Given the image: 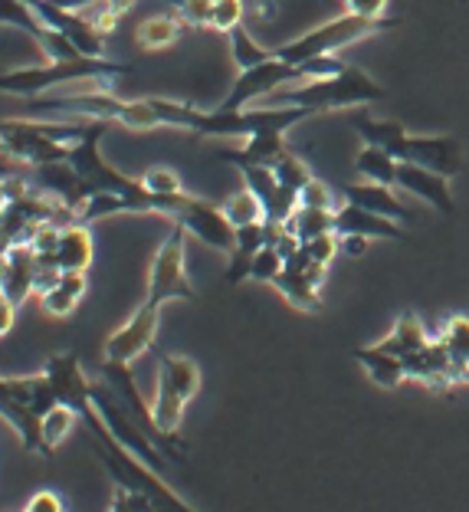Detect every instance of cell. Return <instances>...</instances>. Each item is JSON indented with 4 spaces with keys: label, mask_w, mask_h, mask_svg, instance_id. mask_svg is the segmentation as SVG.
<instances>
[{
    "label": "cell",
    "mask_w": 469,
    "mask_h": 512,
    "mask_svg": "<svg viewBox=\"0 0 469 512\" xmlns=\"http://www.w3.org/2000/svg\"><path fill=\"white\" fill-rule=\"evenodd\" d=\"M23 512H63V499L56 493H50V490H43V493L33 496L27 506H23Z\"/></svg>",
    "instance_id": "cell-41"
},
{
    "label": "cell",
    "mask_w": 469,
    "mask_h": 512,
    "mask_svg": "<svg viewBox=\"0 0 469 512\" xmlns=\"http://www.w3.org/2000/svg\"><path fill=\"white\" fill-rule=\"evenodd\" d=\"M404 161L437 171L443 178H456L463 171V145L453 135H410Z\"/></svg>",
    "instance_id": "cell-12"
},
{
    "label": "cell",
    "mask_w": 469,
    "mask_h": 512,
    "mask_svg": "<svg viewBox=\"0 0 469 512\" xmlns=\"http://www.w3.org/2000/svg\"><path fill=\"white\" fill-rule=\"evenodd\" d=\"M33 115H82L89 122H112L135 128V132H148V128H161L158 99H119L112 89L92 86L89 92H76V96H37L27 99L23 106Z\"/></svg>",
    "instance_id": "cell-1"
},
{
    "label": "cell",
    "mask_w": 469,
    "mask_h": 512,
    "mask_svg": "<svg viewBox=\"0 0 469 512\" xmlns=\"http://www.w3.org/2000/svg\"><path fill=\"white\" fill-rule=\"evenodd\" d=\"M338 240H342V247H345L351 256H361V253L368 250V237H338Z\"/></svg>",
    "instance_id": "cell-43"
},
{
    "label": "cell",
    "mask_w": 469,
    "mask_h": 512,
    "mask_svg": "<svg viewBox=\"0 0 469 512\" xmlns=\"http://www.w3.org/2000/svg\"><path fill=\"white\" fill-rule=\"evenodd\" d=\"M14 312H17V306L4 293H0V335H4L10 325H14Z\"/></svg>",
    "instance_id": "cell-42"
},
{
    "label": "cell",
    "mask_w": 469,
    "mask_h": 512,
    "mask_svg": "<svg viewBox=\"0 0 469 512\" xmlns=\"http://www.w3.org/2000/svg\"><path fill=\"white\" fill-rule=\"evenodd\" d=\"M43 375L50 378L53 391H56V401L66 404V407H73L76 414L92 401V381L86 378V371H82L76 352L50 355V358H46Z\"/></svg>",
    "instance_id": "cell-14"
},
{
    "label": "cell",
    "mask_w": 469,
    "mask_h": 512,
    "mask_svg": "<svg viewBox=\"0 0 469 512\" xmlns=\"http://www.w3.org/2000/svg\"><path fill=\"white\" fill-rule=\"evenodd\" d=\"M158 316H161V309L142 302V306L132 312V319H128L125 325H119V329L105 339V358H102V362L132 365L135 358H142L151 348V342H155V335H158Z\"/></svg>",
    "instance_id": "cell-11"
},
{
    "label": "cell",
    "mask_w": 469,
    "mask_h": 512,
    "mask_svg": "<svg viewBox=\"0 0 469 512\" xmlns=\"http://www.w3.org/2000/svg\"><path fill=\"white\" fill-rule=\"evenodd\" d=\"M306 79H312L306 66H292V63H283L273 56V60H266L253 69H240V76L233 79L227 99L220 102V109H246L250 102L269 99L273 92L296 86V83H306Z\"/></svg>",
    "instance_id": "cell-9"
},
{
    "label": "cell",
    "mask_w": 469,
    "mask_h": 512,
    "mask_svg": "<svg viewBox=\"0 0 469 512\" xmlns=\"http://www.w3.org/2000/svg\"><path fill=\"white\" fill-rule=\"evenodd\" d=\"M397 168H401V161H397L391 151L374 148V145H365L355 158V171L371 184H388V188H394Z\"/></svg>",
    "instance_id": "cell-28"
},
{
    "label": "cell",
    "mask_w": 469,
    "mask_h": 512,
    "mask_svg": "<svg viewBox=\"0 0 469 512\" xmlns=\"http://www.w3.org/2000/svg\"><path fill=\"white\" fill-rule=\"evenodd\" d=\"M135 66L105 60V56H79V60H46L40 66H23L0 73V92L17 99H37L46 89L63 83H96L112 89L119 76H128Z\"/></svg>",
    "instance_id": "cell-2"
},
{
    "label": "cell",
    "mask_w": 469,
    "mask_h": 512,
    "mask_svg": "<svg viewBox=\"0 0 469 512\" xmlns=\"http://www.w3.org/2000/svg\"><path fill=\"white\" fill-rule=\"evenodd\" d=\"M227 40H230V56H233V63H237V69H253L266 60H273V50H266L263 43H256L253 33L246 27L230 30Z\"/></svg>",
    "instance_id": "cell-30"
},
{
    "label": "cell",
    "mask_w": 469,
    "mask_h": 512,
    "mask_svg": "<svg viewBox=\"0 0 469 512\" xmlns=\"http://www.w3.org/2000/svg\"><path fill=\"white\" fill-rule=\"evenodd\" d=\"M155 509V499H148L145 493H132L125 486H115V499L109 512H151Z\"/></svg>",
    "instance_id": "cell-37"
},
{
    "label": "cell",
    "mask_w": 469,
    "mask_h": 512,
    "mask_svg": "<svg viewBox=\"0 0 469 512\" xmlns=\"http://www.w3.org/2000/svg\"><path fill=\"white\" fill-rule=\"evenodd\" d=\"M286 227L292 230V237L299 243H309L322 234H335V211L332 207H306L299 204L292 217L286 220Z\"/></svg>",
    "instance_id": "cell-27"
},
{
    "label": "cell",
    "mask_w": 469,
    "mask_h": 512,
    "mask_svg": "<svg viewBox=\"0 0 469 512\" xmlns=\"http://www.w3.org/2000/svg\"><path fill=\"white\" fill-rule=\"evenodd\" d=\"M345 7L355 17H388V0H345Z\"/></svg>",
    "instance_id": "cell-40"
},
{
    "label": "cell",
    "mask_w": 469,
    "mask_h": 512,
    "mask_svg": "<svg viewBox=\"0 0 469 512\" xmlns=\"http://www.w3.org/2000/svg\"><path fill=\"white\" fill-rule=\"evenodd\" d=\"M351 128L365 138V145H374V148H384L391 151L397 161H404V151H407V138L410 132L401 125V122H384V119H371V115L358 112L355 119H351Z\"/></svg>",
    "instance_id": "cell-22"
},
{
    "label": "cell",
    "mask_w": 469,
    "mask_h": 512,
    "mask_svg": "<svg viewBox=\"0 0 469 512\" xmlns=\"http://www.w3.org/2000/svg\"><path fill=\"white\" fill-rule=\"evenodd\" d=\"M299 204H306V207H332V188H328L325 181L312 178L306 188L299 191ZM332 211H335V207H332Z\"/></svg>",
    "instance_id": "cell-39"
},
{
    "label": "cell",
    "mask_w": 469,
    "mask_h": 512,
    "mask_svg": "<svg viewBox=\"0 0 469 512\" xmlns=\"http://www.w3.org/2000/svg\"><path fill=\"white\" fill-rule=\"evenodd\" d=\"M92 263V237L86 224H69L60 234L56 247V266L60 273H86Z\"/></svg>",
    "instance_id": "cell-24"
},
{
    "label": "cell",
    "mask_w": 469,
    "mask_h": 512,
    "mask_svg": "<svg viewBox=\"0 0 469 512\" xmlns=\"http://www.w3.org/2000/svg\"><path fill=\"white\" fill-rule=\"evenodd\" d=\"M0 293H4L14 306L37 293V253L30 243L10 247L4 260V273H0Z\"/></svg>",
    "instance_id": "cell-18"
},
{
    "label": "cell",
    "mask_w": 469,
    "mask_h": 512,
    "mask_svg": "<svg viewBox=\"0 0 469 512\" xmlns=\"http://www.w3.org/2000/svg\"><path fill=\"white\" fill-rule=\"evenodd\" d=\"M273 174L279 178V184H283V188H289L292 194H299L315 178V174L309 171V165L296 155V151H283V155H279V161L273 165Z\"/></svg>",
    "instance_id": "cell-31"
},
{
    "label": "cell",
    "mask_w": 469,
    "mask_h": 512,
    "mask_svg": "<svg viewBox=\"0 0 469 512\" xmlns=\"http://www.w3.org/2000/svg\"><path fill=\"white\" fill-rule=\"evenodd\" d=\"M171 224H181L187 234L197 237L201 243H207L210 250H220V253H233V243H237V227L230 224L224 207L201 201L194 194H184L181 207L174 211Z\"/></svg>",
    "instance_id": "cell-10"
},
{
    "label": "cell",
    "mask_w": 469,
    "mask_h": 512,
    "mask_svg": "<svg viewBox=\"0 0 469 512\" xmlns=\"http://www.w3.org/2000/svg\"><path fill=\"white\" fill-rule=\"evenodd\" d=\"M10 204V197H7V184H4V178H0V211Z\"/></svg>",
    "instance_id": "cell-45"
},
{
    "label": "cell",
    "mask_w": 469,
    "mask_h": 512,
    "mask_svg": "<svg viewBox=\"0 0 469 512\" xmlns=\"http://www.w3.org/2000/svg\"><path fill=\"white\" fill-rule=\"evenodd\" d=\"M224 214L233 227H243V224H256V220H263V204L256 201V194L250 188H243L237 194H230L224 204Z\"/></svg>",
    "instance_id": "cell-32"
},
{
    "label": "cell",
    "mask_w": 469,
    "mask_h": 512,
    "mask_svg": "<svg viewBox=\"0 0 469 512\" xmlns=\"http://www.w3.org/2000/svg\"><path fill=\"white\" fill-rule=\"evenodd\" d=\"M397 188H388V184H348L345 188V201L351 204H358V207H365V211H374V214H381V217H391V220H410L414 214H410V207L401 204V197L394 194Z\"/></svg>",
    "instance_id": "cell-20"
},
{
    "label": "cell",
    "mask_w": 469,
    "mask_h": 512,
    "mask_svg": "<svg viewBox=\"0 0 469 512\" xmlns=\"http://www.w3.org/2000/svg\"><path fill=\"white\" fill-rule=\"evenodd\" d=\"M187 27H210V14H214V0H181V7L174 10Z\"/></svg>",
    "instance_id": "cell-36"
},
{
    "label": "cell",
    "mask_w": 469,
    "mask_h": 512,
    "mask_svg": "<svg viewBox=\"0 0 469 512\" xmlns=\"http://www.w3.org/2000/svg\"><path fill=\"white\" fill-rule=\"evenodd\" d=\"M92 404H96V411H99V417L105 421V427H109V434L119 440V444L128 453H135V457L142 460V463H148L151 470L164 473V467H168V453H164L155 444V440H151L145 430L138 427V421L125 411L122 401L115 398V391L105 381L102 384H92Z\"/></svg>",
    "instance_id": "cell-8"
},
{
    "label": "cell",
    "mask_w": 469,
    "mask_h": 512,
    "mask_svg": "<svg viewBox=\"0 0 469 512\" xmlns=\"http://www.w3.org/2000/svg\"><path fill=\"white\" fill-rule=\"evenodd\" d=\"M388 92L378 86L374 79L358 66H345L342 73L335 76H319V79H306V83L286 86L273 92V106H299L309 112H338V109H355V106H371V102H381Z\"/></svg>",
    "instance_id": "cell-3"
},
{
    "label": "cell",
    "mask_w": 469,
    "mask_h": 512,
    "mask_svg": "<svg viewBox=\"0 0 469 512\" xmlns=\"http://www.w3.org/2000/svg\"><path fill=\"white\" fill-rule=\"evenodd\" d=\"M338 243H342V240H338V234H322V237H315V240H309V243H302V250L309 253V260L328 266V263L335 260Z\"/></svg>",
    "instance_id": "cell-38"
},
{
    "label": "cell",
    "mask_w": 469,
    "mask_h": 512,
    "mask_svg": "<svg viewBox=\"0 0 469 512\" xmlns=\"http://www.w3.org/2000/svg\"><path fill=\"white\" fill-rule=\"evenodd\" d=\"M187 230L181 224H171L168 237L161 240V247L151 260V273H148V293L145 302L148 306L161 309L164 302H174V299H187L194 302L197 299V289L191 286L184 270V247H187Z\"/></svg>",
    "instance_id": "cell-7"
},
{
    "label": "cell",
    "mask_w": 469,
    "mask_h": 512,
    "mask_svg": "<svg viewBox=\"0 0 469 512\" xmlns=\"http://www.w3.org/2000/svg\"><path fill=\"white\" fill-rule=\"evenodd\" d=\"M283 270H286V256L276 247H263L250 263V279H256V283H276V276Z\"/></svg>",
    "instance_id": "cell-33"
},
{
    "label": "cell",
    "mask_w": 469,
    "mask_h": 512,
    "mask_svg": "<svg viewBox=\"0 0 469 512\" xmlns=\"http://www.w3.org/2000/svg\"><path fill=\"white\" fill-rule=\"evenodd\" d=\"M246 188L256 194V201L263 204V220H276V224H286L292 211L299 207V194H292L289 188L279 184L273 168L266 165H246L240 168Z\"/></svg>",
    "instance_id": "cell-15"
},
{
    "label": "cell",
    "mask_w": 469,
    "mask_h": 512,
    "mask_svg": "<svg viewBox=\"0 0 469 512\" xmlns=\"http://www.w3.org/2000/svg\"><path fill=\"white\" fill-rule=\"evenodd\" d=\"M430 342H433V339L427 335L424 322H420V319L414 316V312H404V316L391 325V332L384 335L381 342H374V345L384 348V352L397 355V358H410L414 352H420V348H427Z\"/></svg>",
    "instance_id": "cell-23"
},
{
    "label": "cell",
    "mask_w": 469,
    "mask_h": 512,
    "mask_svg": "<svg viewBox=\"0 0 469 512\" xmlns=\"http://www.w3.org/2000/svg\"><path fill=\"white\" fill-rule=\"evenodd\" d=\"M89 132L86 122H43V119H4L0 122V151L10 161H20L27 168L69 161L73 148Z\"/></svg>",
    "instance_id": "cell-4"
},
{
    "label": "cell",
    "mask_w": 469,
    "mask_h": 512,
    "mask_svg": "<svg viewBox=\"0 0 469 512\" xmlns=\"http://www.w3.org/2000/svg\"><path fill=\"white\" fill-rule=\"evenodd\" d=\"M138 181H142L145 191H151V194H181L184 191L181 178L171 168H148Z\"/></svg>",
    "instance_id": "cell-35"
},
{
    "label": "cell",
    "mask_w": 469,
    "mask_h": 512,
    "mask_svg": "<svg viewBox=\"0 0 469 512\" xmlns=\"http://www.w3.org/2000/svg\"><path fill=\"white\" fill-rule=\"evenodd\" d=\"M187 30V23L174 14H155V17H145L142 23H138L135 30V40L142 50H168V46H174L181 40V33Z\"/></svg>",
    "instance_id": "cell-26"
},
{
    "label": "cell",
    "mask_w": 469,
    "mask_h": 512,
    "mask_svg": "<svg viewBox=\"0 0 469 512\" xmlns=\"http://www.w3.org/2000/svg\"><path fill=\"white\" fill-rule=\"evenodd\" d=\"M335 234L338 237H368V240H407L404 227L391 217H381L365 207L345 201L342 207H335Z\"/></svg>",
    "instance_id": "cell-17"
},
{
    "label": "cell",
    "mask_w": 469,
    "mask_h": 512,
    "mask_svg": "<svg viewBox=\"0 0 469 512\" xmlns=\"http://www.w3.org/2000/svg\"><path fill=\"white\" fill-rule=\"evenodd\" d=\"M30 171H33L30 174L33 188L46 197H53V201L73 207L76 214H79V207L96 194L86 181H82V174L69 165V161H53V165H40V168H30Z\"/></svg>",
    "instance_id": "cell-13"
},
{
    "label": "cell",
    "mask_w": 469,
    "mask_h": 512,
    "mask_svg": "<svg viewBox=\"0 0 469 512\" xmlns=\"http://www.w3.org/2000/svg\"><path fill=\"white\" fill-rule=\"evenodd\" d=\"M201 391V368L194 358L187 355H161L158 362V394L151 401L155 411V424L164 434V440L171 444L174 460H184V440H181V421H184V407L197 398Z\"/></svg>",
    "instance_id": "cell-5"
},
{
    "label": "cell",
    "mask_w": 469,
    "mask_h": 512,
    "mask_svg": "<svg viewBox=\"0 0 469 512\" xmlns=\"http://www.w3.org/2000/svg\"><path fill=\"white\" fill-rule=\"evenodd\" d=\"M253 14L260 20H273L276 17V0H256L253 4Z\"/></svg>",
    "instance_id": "cell-44"
},
{
    "label": "cell",
    "mask_w": 469,
    "mask_h": 512,
    "mask_svg": "<svg viewBox=\"0 0 469 512\" xmlns=\"http://www.w3.org/2000/svg\"><path fill=\"white\" fill-rule=\"evenodd\" d=\"M351 358L365 368V375L378 384V388H401V384L407 381V368H404V358H397L391 352H384V348L378 345H368V348H355L351 352Z\"/></svg>",
    "instance_id": "cell-21"
},
{
    "label": "cell",
    "mask_w": 469,
    "mask_h": 512,
    "mask_svg": "<svg viewBox=\"0 0 469 512\" xmlns=\"http://www.w3.org/2000/svg\"><path fill=\"white\" fill-rule=\"evenodd\" d=\"M76 421H79V414L66 404H56L53 411L43 417V457H53V450L73 434Z\"/></svg>",
    "instance_id": "cell-29"
},
{
    "label": "cell",
    "mask_w": 469,
    "mask_h": 512,
    "mask_svg": "<svg viewBox=\"0 0 469 512\" xmlns=\"http://www.w3.org/2000/svg\"><path fill=\"white\" fill-rule=\"evenodd\" d=\"M243 17H246V4H243V0H214V14H210V30L230 33V30L243 27Z\"/></svg>",
    "instance_id": "cell-34"
},
{
    "label": "cell",
    "mask_w": 469,
    "mask_h": 512,
    "mask_svg": "<svg viewBox=\"0 0 469 512\" xmlns=\"http://www.w3.org/2000/svg\"><path fill=\"white\" fill-rule=\"evenodd\" d=\"M404 368H407V378L427 384V388L447 391L450 384H456L450 352H447V345H443L440 339H433L427 348H420V352L404 358Z\"/></svg>",
    "instance_id": "cell-19"
},
{
    "label": "cell",
    "mask_w": 469,
    "mask_h": 512,
    "mask_svg": "<svg viewBox=\"0 0 469 512\" xmlns=\"http://www.w3.org/2000/svg\"><path fill=\"white\" fill-rule=\"evenodd\" d=\"M394 188L410 191L414 197H420V201H427L433 211H440L443 217L456 214L450 178H443V174H437V171H427V168H420V165H410V161H401Z\"/></svg>",
    "instance_id": "cell-16"
},
{
    "label": "cell",
    "mask_w": 469,
    "mask_h": 512,
    "mask_svg": "<svg viewBox=\"0 0 469 512\" xmlns=\"http://www.w3.org/2000/svg\"><path fill=\"white\" fill-rule=\"evenodd\" d=\"M82 296H86V273H63L56 279V286L40 296V309L53 319H66Z\"/></svg>",
    "instance_id": "cell-25"
},
{
    "label": "cell",
    "mask_w": 469,
    "mask_h": 512,
    "mask_svg": "<svg viewBox=\"0 0 469 512\" xmlns=\"http://www.w3.org/2000/svg\"><path fill=\"white\" fill-rule=\"evenodd\" d=\"M401 27V17H355V14H342L335 20L322 23V27H312L309 33L302 37L289 40L283 46H276L273 56L283 63L292 66H302V63H312V60H322V56H335L338 50L345 46L374 37V33H384V30H394Z\"/></svg>",
    "instance_id": "cell-6"
}]
</instances>
